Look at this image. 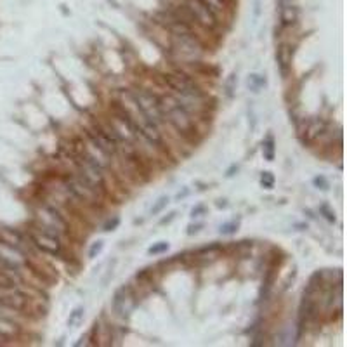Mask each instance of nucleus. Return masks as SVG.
<instances>
[{
  "label": "nucleus",
  "mask_w": 347,
  "mask_h": 347,
  "mask_svg": "<svg viewBox=\"0 0 347 347\" xmlns=\"http://www.w3.org/2000/svg\"><path fill=\"white\" fill-rule=\"evenodd\" d=\"M260 184H262L266 189H273V186H274V176L268 170L262 172V174H260Z\"/></svg>",
  "instance_id": "21"
},
{
  "label": "nucleus",
  "mask_w": 347,
  "mask_h": 347,
  "mask_svg": "<svg viewBox=\"0 0 347 347\" xmlns=\"http://www.w3.org/2000/svg\"><path fill=\"white\" fill-rule=\"evenodd\" d=\"M118 226H120V219H118V217H113V219L106 220V224L103 226V231H106V233L115 231V229L118 228Z\"/></svg>",
  "instance_id": "24"
},
{
  "label": "nucleus",
  "mask_w": 347,
  "mask_h": 347,
  "mask_svg": "<svg viewBox=\"0 0 347 347\" xmlns=\"http://www.w3.org/2000/svg\"><path fill=\"white\" fill-rule=\"evenodd\" d=\"M262 153H264V158L268 160V162H273L276 156V141L274 137L269 134V136H266V139H264L262 143Z\"/></svg>",
  "instance_id": "12"
},
{
  "label": "nucleus",
  "mask_w": 347,
  "mask_h": 347,
  "mask_svg": "<svg viewBox=\"0 0 347 347\" xmlns=\"http://www.w3.org/2000/svg\"><path fill=\"white\" fill-rule=\"evenodd\" d=\"M30 239L38 250H42L44 254H49V256H59L61 248H63L56 235L45 233L42 229H32L30 231Z\"/></svg>",
  "instance_id": "7"
},
{
  "label": "nucleus",
  "mask_w": 347,
  "mask_h": 347,
  "mask_svg": "<svg viewBox=\"0 0 347 347\" xmlns=\"http://www.w3.org/2000/svg\"><path fill=\"white\" fill-rule=\"evenodd\" d=\"M201 228H203V224H201V222H200V224H191V226L188 228V235H189V236H191V235H196V233H198Z\"/></svg>",
  "instance_id": "26"
},
{
  "label": "nucleus",
  "mask_w": 347,
  "mask_h": 347,
  "mask_svg": "<svg viewBox=\"0 0 347 347\" xmlns=\"http://www.w3.org/2000/svg\"><path fill=\"white\" fill-rule=\"evenodd\" d=\"M266 85V78H264L262 75H257V73H252L250 76H248V87H250V91L254 92H259L260 89Z\"/></svg>",
  "instance_id": "14"
},
{
  "label": "nucleus",
  "mask_w": 347,
  "mask_h": 347,
  "mask_svg": "<svg viewBox=\"0 0 347 347\" xmlns=\"http://www.w3.org/2000/svg\"><path fill=\"white\" fill-rule=\"evenodd\" d=\"M172 49L181 59L191 64L203 56V47L200 44V40L195 37V33L172 35Z\"/></svg>",
  "instance_id": "4"
},
{
  "label": "nucleus",
  "mask_w": 347,
  "mask_h": 347,
  "mask_svg": "<svg viewBox=\"0 0 347 347\" xmlns=\"http://www.w3.org/2000/svg\"><path fill=\"white\" fill-rule=\"evenodd\" d=\"M170 245L167 241H158V243H153L151 247L148 248V254L149 256H160V254H165L168 250Z\"/></svg>",
  "instance_id": "18"
},
{
  "label": "nucleus",
  "mask_w": 347,
  "mask_h": 347,
  "mask_svg": "<svg viewBox=\"0 0 347 347\" xmlns=\"http://www.w3.org/2000/svg\"><path fill=\"white\" fill-rule=\"evenodd\" d=\"M160 108L164 122H168L172 127L179 132L184 139H195L196 136V124L193 115L179 103L176 96H164L160 97Z\"/></svg>",
  "instance_id": "1"
},
{
  "label": "nucleus",
  "mask_w": 347,
  "mask_h": 347,
  "mask_svg": "<svg viewBox=\"0 0 347 347\" xmlns=\"http://www.w3.org/2000/svg\"><path fill=\"white\" fill-rule=\"evenodd\" d=\"M325 128H327V124H325L321 118H312L309 120L308 124H306V128H304V132H300V136H302V141L306 144H311L314 143L316 139H318L321 134L325 132Z\"/></svg>",
  "instance_id": "9"
},
{
  "label": "nucleus",
  "mask_w": 347,
  "mask_h": 347,
  "mask_svg": "<svg viewBox=\"0 0 347 347\" xmlns=\"http://www.w3.org/2000/svg\"><path fill=\"white\" fill-rule=\"evenodd\" d=\"M236 85H238V76L236 73H231L226 80V84H224V91H226V97L228 99H233L236 94Z\"/></svg>",
  "instance_id": "13"
},
{
  "label": "nucleus",
  "mask_w": 347,
  "mask_h": 347,
  "mask_svg": "<svg viewBox=\"0 0 347 347\" xmlns=\"http://www.w3.org/2000/svg\"><path fill=\"white\" fill-rule=\"evenodd\" d=\"M84 319V308H76L75 311L70 314L68 318V327H76Z\"/></svg>",
  "instance_id": "19"
},
{
  "label": "nucleus",
  "mask_w": 347,
  "mask_h": 347,
  "mask_svg": "<svg viewBox=\"0 0 347 347\" xmlns=\"http://www.w3.org/2000/svg\"><path fill=\"white\" fill-rule=\"evenodd\" d=\"M205 212H207V207H205V205H196V207L191 210V217L193 219H195V217H201Z\"/></svg>",
  "instance_id": "25"
},
{
  "label": "nucleus",
  "mask_w": 347,
  "mask_h": 347,
  "mask_svg": "<svg viewBox=\"0 0 347 347\" xmlns=\"http://www.w3.org/2000/svg\"><path fill=\"white\" fill-rule=\"evenodd\" d=\"M168 203H170V198H168V196H160V198L155 201V205L151 207V216H158L160 212L164 210Z\"/></svg>",
  "instance_id": "17"
},
{
  "label": "nucleus",
  "mask_w": 347,
  "mask_h": 347,
  "mask_svg": "<svg viewBox=\"0 0 347 347\" xmlns=\"http://www.w3.org/2000/svg\"><path fill=\"white\" fill-rule=\"evenodd\" d=\"M130 99L141 115L149 118L158 127L160 124H164L162 108H160V97L156 94H153L149 91H144V89H134V91H130Z\"/></svg>",
  "instance_id": "3"
},
{
  "label": "nucleus",
  "mask_w": 347,
  "mask_h": 347,
  "mask_svg": "<svg viewBox=\"0 0 347 347\" xmlns=\"http://www.w3.org/2000/svg\"><path fill=\"white\" fill-rule=\"evenodd\" d=\"M238 228H239V220H229V222H226V224L220 226L219 233L220 235H224V236H231V235H235V233L238 231Z\"/></svg>",
  "instance_id": "16"
},
{
  "label": "nucleus",
  "mask_w": 347,
  "mask_h": 347,
  "mask_svg": "<svg viewBox=\"0 0 347 347\" xmlns=\"http://www.w3.org/2000/svg\"><path fill=\"white\" fill-rule=\"evenodd\" d=\"M174 217H176V214H170V216H168V217H165V219H162V220H160V224L170 222V220H172V219H174Z\"/></svg>",
  "instance_id": "28"
},
{
  "label": "nucleus",
  "mask_w": 347,
  "mask_h": 347,
  "mask_svg": "<svg viewBox=\"0 0 347 347\" xmlns=\"http://www.w3.org/2000/svg\"><path fill=\"white\" fill-rule=\"evenodd\" d=\"M292 56H293V51L288 47L287 44H281L276 51V61H278V68L281 72V75L287 76L288 72H290L292 66Z\"/></svg>",
  "instance_id": "10"
},
{
  "label": "nucleus",
  "mask_w": 347,
  "mask_h": 347,
  "mask_svg": "<svg viewBox=\"0 0 347 347\" xmlns=\"http://www.w3.org/2000/svg\"><path fill=\"white\" fill-rule=\"evenodd\" d=\"M66 228H68V224L59 216V212H57L56 208L44 205V207L38 210V216H37V229H42V231L45 233L59 236V233L66 231Z\"/></svg>",
  "instance_id": "5"
},
{
  "label": "nucleus",
  "mask_w": 347,
  "mask_h": 347,
  "mask_svg": "<svg viewBox=\"0 0 347 347\" xmlns=\"http://www.w3.org/2000/svg\"><path fill=\"white\" fill-rule=\"evenodd\" d=\"M299 18V9L295 5V0H279V19L283 26L295 24Z\"/></svg>",
  "instance_id": "8"
},
{
  "label": "nucleus",
  "mask_w": 347,
  "mask_h": 347,
  "mask_svg": "<svg viewBox=\"0 0 347 347\" xmlns=\"http://www.w3.org/2000/svg\"><path fill=\"white\" fill-rule=\"evenodd\" d=\"M137 306V295L134 293L132 287H122L115 292L113 297V311L120 316V318H128L130 312L136 309Z\"/></svg>",
  "instance_id": "6"
},
{
  "label": "nucleus",
  "mask_w": 347,
  "mask_h": 347,
  "mask_svg": "<svg viewBox=\"0 0 347 347\" xmlns=\"http://www.w3.org/2000/svg\"><path fill=\"white\" fill-rule=\"evenodd\" d=\"M0 243L9 248H19V245L23 243V236L16 229L4 228L0 229Z\"/></svg>",
  "instance_id": "11"
},
{
  "label": "nucleus",
  "mask_w": 347,
  "mask_h": 347,
  "mask_svg": "<svg viewBox=\"0 0 347 347\" xmlns=\"http://www.w3.org/2000/svg\"><path fill=\"white\" fill-rule=\"evenodd\" d=\"M103 247H104V243L103 241H96V243H92V247L89 248V259H94V257H97L101 254V250H103Z\"/></svg>",
  "instance_id": "23"
},
{
  "label": "nucleus",
  "mask_w": 347,
  "mask_h": 347,
  "mask_svg": "<svg viewBox=\"0 0 347 347\" xmlns=\"http://www.w3.org/2000/svg\"><path fill=\"white\" fill-rule=\"evenodd\" d=\"M183 11L184 14H179V18L191 26L195 23L205 30H216L217 24H219L217 12L205 0H186Z\"/></svg>",
  "instance_id": "2"
},
{
  "label": "nucleus",
  "mask_w": 347,
  "mask_h": 347,
  "mask_svg": "<svg viewBox=\"0 0 347 347\" xmlns=\"http://www.w3.org/2000/svg\"><path fill=\"white\" fill-rule=\"evenodd\" d=\"M319 214H321V216H323L325 219L328 220V222H335V220H337L335 212L331 210L330 205H328V203H323L321 207H319Z\"/></svg>",
  "instance_id": "20"
},
{
  "label": "nucleus",
  "mask_w": 347,
  "mask_h": 347,
  "mask_svg": "<svg viewBox=\"0 0 347 347\" xmlns=\"http://www.w3.org/2000/svg\"><path fill=\"white\" fill-rule=\"evenodd\" d=\"M18 281L14 276H11L9 273L0 271V288H16Z\"/></svg>",
  "instance_id": "15"
},
{
  "label": "nucleus",
  "mask_w": 347,
  "mask_h": 347,
  "mask_svg": "<svg viewBox=\"0 0 347 347\" xmlns=\"http://www.w3.org/2000/svg\"><path fill=\"white\" fill-rule=\"evenodd\" d=\"M188 195H189V189H188V188H184V189H183V193H181V191L177 193V200L186 198V196H188Z\"/></svg>",
  "instance_id": "27"
},
{
  "label": "nucleus",
  "mask_w": 347,
  "mask_h": 347,
  "mask_svg": "<svg viewBox=\"0 0 347 347\" xmlns=\"http://www.w3.org/2000/svg\"><path fill=\"white\" fill-rule=\"evenodd\" d=\"M312 184H314L318 189H321V191H327V189L330 188V184H328V181L325 176H316L314 179H312Z\"/></svg>",
  "instance_id": "22"
}]
</instances>
